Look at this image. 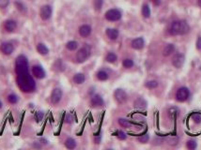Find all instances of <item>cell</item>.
Returning a JSON list of instances; mask_svg holds the SVG:
<instances>
[{
  "instance_id": "cell-7",
  "label": "cell",
  "mask_w": 201,
  "mask_h": 150,
  "mask_svg": "<svg viewBox=\"0 0 201 150\" xmlns=\"http://www.w3.org/2000/svg\"><path fill=\"white\" fill-rule=\"evenodd\" d=\"M53 12V10L51 6L49 5H45V6H42L41 11H40V15H41V18L43 20V21H46V20L50 19L51 15H52Z\"/></svg>"
},
{
  "instance_id": "cell-21",
  "label": "cell",
  "mask_w": 201,
  "mask_h": 150,
  "mask_svg": "<svg viewBox=\"0 0 201 150\" xmlns=\"http://www.w3.org/2000/svg\"><path fill=\"white\" fill-rule=\"evenodd\" d=\"M66 48L70 51H75L78 48V42L75 41H70L66 44Z\"/></svg>"
},
{
  "instance_id": "cell-3",
  "label": "cell",
  "mask_w": 201,
  "mask_h": 150,
  "mask_svg": "<svg viewBox=\"0 0 201 150\" xmlns=\"http://www.w3.org/2000/svg\"><path fill=\"white\" fill-rule=\"evenodd\" d=\"M90 53H91V49L90 47L86 44L85 46H83L82 48L78 51L76 54V60L78 63H83L85 62L86 59H88L90 56Z\"/></svg>"
},
{
  "instance_id": "cell-27",
  "label": "cell",
  "mask_w": 201,
  "mask_h": 150,
  "mask_svg": "<svg viewBox=\"0 0 201 150\" xmlns=\"http://www.w3.org/2000/svg\"><path fill=\"white\" fill-rule=\"evenodd\" d=\"M142 14L145 18H149L151 16V9H149V5H144L142 8Z\"/></svg>"
},
{
  "instance_id": "cell-20",
  "label": "cell",
  "mask_w": 201,
  "mask_h": 150,
  "mask_svg": "<svg viewBox=\"0 0 201 150\" xmlns=\"http://www.w3.org/2000/svg\"><path fill=\"white\" fill-rule=\"evenodd\" d=\"M65 147L68 149H74L76 147V142L73 138H68L65 142Z\"/></svg>"
},
{
  "instance_id": "cell-11",
  "label": "cell",
  "mask_w": 201,
  "mask_h": 150,
  "mask_svg": "<svg viewBox=\"0 0 201 150\" xmlns=\"http://www.w3.org/2000/svg\"><path fill=\"white\" fill-rule=\"evenodd\" d=\"M32 74L38 79H43L46 76L45 70L43 69L41 66H38V65H35L32 67Z\"/></svg>"
},
{
  "instance_id": "cell-42",
  "label": "cell",
  "mask_w": 201,
  "mask_h": 150,
  "mask_svg": "<svg viewBox=\"0 0 201 150\" xmlns=\"http://www.w3.org/2000/svg\"><path fill=\"white\" fill-rule=\"evenodd\" d=\"M151 1L153 2V4H154L155 6H159L161 4V0H151Z\"/></svg>"
},
{
  "instance_id": "cell-9",
  "label": "cell",
  "mask_w": 201,
  "mask_h": 150,
  "mask_svg": "<svg viewBox=\"0 0 201 150\" xmlns=\"http://www.w3.org/2000/svg\"><path fill=\"white\" fill-rule=\"evenodd\" d=\"M0 50H1V52L5 54V56H10V54L14 52V46L12 43L6 41V42H3L1 44Z\"/></svg>"
},
{
  "instance_id": "cell-25",
  "label": "cell",
  "mask_w": 201,
  "mask_h": 150,
  "mask_svg": "<svg viewBox=\"0 0 201 150\" xmlns=\"http://www.w3.org/2000/svg\"><path fill=\"white\" fill-rule=\"evenodd\" d=\"M19 100V98L17 95L15 94H10L9 96H8V101L10 102V103L11 104H16L17 102Z\"/></svg>"
},
{
  "instance_id": "cell-30",
  "label": "cell",
  "mask_w": 201,
  "mask_h": 150,
  "mask_svg": "<svg viewBox=\"0 0 201 150\" xmlns=\"http://www.w3.org/2000/svg\"><path fill=\"white\" fill-rule=\"evenodd\" d=\"M122 65H123L124 68L130 69V68H132V67L133 66V61L132 60V59H130V58H126L123 60V62H122Z\"/></svg>"
},
{
  "instance_id": "cell-19",
  "label": "cell",
  "mask_w": 201,
  "mask_h": 150,
  "mask_svg": "<svg viewBox=\"0 0 201 150\" xmlns=\"http://www.w3.org/2000/svg\"><path fill=\"white\" fill-rule=\"evenodd\" d=\"M174 50H175V46L173 45V44H167L166 46L164 47V49L163 51V54L164 56H170V54L174 52Z\"/></svg>"
},
{
  "instance_id": "cell-35",
  "label": "cell",
  "mask_w": 201,
  "mask_h": 150,
  "mask_svg": "<svg viewBox=\"0 0 201 150\" xmlns=\"http://www.w3.org/2000/svg\"><path fill=\"white\" fill-rule=\"evenodd\" d=\"M15 5H16L17 9H18L19 10H20L21 12H26V7H25V5H23V4L22 2H20V1H16V2H15Z\"/></svg>"
},
{
  "instance_id": "cell-37",
  "label": "cell",
  "mask_w": 201,
  "mask_h": 150,
  "mask_svg": "<svg viewBox=\"0 0 201 150\" xmlns=\"http://www.w3.org/2000/svg\"><path fill=\"white\" fill-rule=\"evenodd\" d=\"M149 140V134H145V135H142L141 137L138 138V141L140 142V143L142 144H146V143H148V141Z\"/></svg>"
},
{
  "instance_id": "cell-15",
  "label": "cell",
  "mask_w": 201,
  "mask_h": 150,
  "mask_svg": "<svg viewBox=\"0 0 201 150\" xmlns=\"http://www.w3.org/2000/svg\"><path fill=\"white\" fill-rule=\"evenodd\" d=\"M79 34L83 38L88 37L91 34V27L88 25H83L79 27Z\"/></svg>"
},
{
  "instance_id": "cell-10",
  "label": "cell",
  "mask_w": 201,
  "mask_h": 150,
  "mask_svg": "<svg viewBox=\"0 0 201 150\" xmlns=\"http://www.w3.org/2000/svg\"><path fill=\"white\" fill-rule=\"evenodd\" d=\"M185 61V56L182 54H177L172 59V64L177 69H180L183 66Z\"/></svg>"
},
{
  "instance_id": "cell-2",
  "label": "cell",
  "mask_w": 201,
  "mask_h": 150,
  "mask_svg": "<svg viewBox=\"0 0 201 150\" xmlns=\"http://www.w3.org/2000/svg\"><path fill=\"white\" fill-rule=\"evenodd\" d=\"M190 26L185 21H175L172 23V25L169 28V33L173 36L177 35H185L189 32Z\"/></svg>"
},
{
  "instance_id": "cell-33",
  "label": "cell",
  "mask_w": 201,
  "mask_h": 150,
  "mask_svg": "<svg viewBox=\"0 0 201 150\" xmlns=\"http://www.w3.org/2000/svg\"><path fill=\"white\" fill-rule=\"evenodd\" d=\"M186 145H187V148H188V149H191V150L195 149L196 147H198V144H196V142L194 141V140H189V141L187 142Z\"/></svg>"
},
{
  "instance_id": "cell-4",
  "label": "cell",
  "mask_w": 201,
  "mask_h": 150,
  "mask_svg": "<svg viewBox=\"0 0 201 150\" xmlns=\"http://www.w3.org/2000/svg\"><path fill=\"white\" fill-rule=\"evenodd\" d=\"M121 18V12L117 9H112L106 11L105 13V19L110 22H116L119 21Z\"/></svg>"
},
{
  "instance_id": "cell-29",
  "label": "cell",
  "mask_w": 201,
  "mask_h": 150,
  "mask_svg": "<svg viewBox=\"0 0 201 150\" xmlns=\"http://www.w3.org/2000/svg\"><path fill=\"white\" fill-rule=\"evenodd\" d=\"M166 143L169 145H176V144H178V143H179V138L174 137V136L168 137V138H166Z\"/></svg>"
},
{
  "instance_id": "cell-44",
  "label": "cell",
  "mask_w": 201,
  "mask_h": 150,
  "mask_svg": "<svg viewBox=\"0 0 201 150\" xmlns=\"http://www.w3.org/2000/svg\"><path fill=\"white\" fill-rule=\"evenodd\" d=\"M198 6L201 8V0H198Z\"/></svg>"
},
{
  "instance_id": "cell-24",
  "label": "cell",
  "mask_w": 201,
  "mask_h": 150,
  "mask_svg": "<svg viewBox=\"0 0 201 150\" xmlns=\"http://www.w3.org/2000/svg\"><path fill=\"white\" fill-rule=\"evenodd\" d=\"M119 124L123 128H131L132 127V123L129 120L125 119V118H119Z\"/></svg>"
},
{
  "instance_id": "cell-34",
  "label": "cell",
  "mask_w": 201,
  "mask_h": 150,
  "mask_svg": "<svg viewBox=\"0 0 201 150\" xmlns=\"http://www.w3.org/2000/svg\"><path fill=\"white\" fill-rule=\"evenodd\" d=\"M104 4V0H94V9L96 10H100Z\"/></svg>"
},
{
  "instance_id": "cell-43",
  "label": "cell",
  "mask_w": 201,
  "mask_h": 150,
  "mask_svg": "<svg viewBox=\"0 0 201 150\" xmlns=\"http://www.w3.org/2000/svg\"><path fill=\"white\" fill-rule=\"evenodd\" d=\"M154 142H156V143L157 144H161L162 143V142H163V140H162V139H159V138H156V139H154Z\"/></svg>"
},
{
  "instance_id": "cell-13",
  "label": "cell",
  "mask_w": 201,
  "mask_h": 150,
  "mask_svg": "<svg viewBox=\"0 0 201 150\" xmlns=\"http://www.w3.org/2000/svg\"><path fill=\"white\" fill-rule=\"evenodd\" d=\"M17 27V23L13 20H7V21L4 23V28L6 29L8 32H13V31L16 29Z\"/></svg>"
},
{
  "instance_id": "cell-45",
  "label": "cell",
  "mask_w": 201,
  "mask_h": 150,
  "mask_svg": "<svg viewBox=\"0 0 201 150\" xmlns=\"http://www.w3.org/2000/svg\"><path fill=\"white\" fill-rule=\"evenodd\" d=\"M2 106H3V104H2V102H1V101H0V109H1V108H2Z\"/></svg>"
},
{
  "instance_id": "cell-28",
  "label": "cell",
  "mask_w": 201,
  "mask_h": 150,
  "mask_svg": "<svg viewBox=\"0 0 201 150\" xmlns=\"http://www.w3.org/2000/svg\"><path fill=\"white\" fill-rule=\"evenodd\" d=\"M145 86H146V87H148V88H151V89L156 88L157 86H158V82L155 81V80L148 81V82L145 84Z\"/></svg>"
},
{
  "instance_id": "cell-22",
  "label": "cell",
  "mask_w": 201,
  "mask_h": 150,
  "mask_svg": "<svg viewBox=\"0 0 201 150\" xmlns=\"http://www.w3.org/2000/svg\"><path fill=\"white\" fill-rule=\"evenodd\" d=\"M97 78L99 79L100 81H106L109 78V75L107 72H104V70H100V72H98L97 73Z\"/></svg>"
},
{
  "instance_id": "cell-36",
  "label": "cell",
  "mask_w": 201,
  "mask_h": 150,
  "mask_svg": "<svg viewBox=\"0 0 201 150\" xmlns=\"http://www.w3.org/2000/svg\"><path fill=\"white\" fill-rule=\"evenodd\" d=\"M43 116H44V114H43V112L40 111L35 114L34 118H35V120H36V122H41L43 119Z\"/></svg>"
},
{
  "instance_id": "cell-23",
  "label": "cell",
  "mask_w": 201,
  "mask_h": 150,
  "mask_svg": "<svg viewBox=\"0 0 201 150\" xmlns=\"http://www.w3.org/2000/svg\"><path fill=\"white\" fill-rule=\"evenodd\" d=\"M105 60L107 61L108 63H115L117 60V56L116 54L110 52V53L107 54V56H106Z\"/></svg>"
},
{
  "instance_id": "cell-12",
  "label": "cell",
  "mask_w": 201,
  "mask_h": 150,
  "mask_svg": "<svg viewBox=\"0 0 201 150\" xmlns=\"http://www.w3.org/2000/svg\"><path fill=\"white\" fill-rule=\"evenodd\" d=\"M90 103H91V105L93 106V107H101V106H104V101L102 98L100 96L99 94H96L91 98Z\"/></svg>"
},
{
  "instance_id": "cell-16",
  "label": "cell",
  "mask_w": 201,
  "mask_h": 150,
  "mask_svg": "<svg viewBox=\"0 0 201 150\" xmlns=\"http://www.w3.org/2000/svg\"><path fill=\"white\" fill-rule=\"evenodd\" d=\"M106 35H107V37L112 39V41H115V39H117V37H119V30L116 29V28H108L106 29Z\"/></svg>"
},
{
  "instance_id": "cell-38",
  "label": "cell",
  "mask_w": 201,
  "mask_h": 150,
  "mask_svg": "<svg viewBox=\"0 0 201 150\" xmlns=\"http://www.w3.org/2000/svg\"><path fill=\"white\" fill-rule=\"evenodd\" d=\"M10 4V0H0V8L5 9Z\"/></svg>"
},
{
  "instance_id": "cell-8",
  "label": "cell",
  "mask_w": 201,
  "mask_h": 150,
  "mask_svg": "<svg viewBox=\"0 0 201 150\" xmlns=\"http://www.w3.org/2000/svg\"><path fill=\"white\" fill-rule=\"evenodd\" d=\"M62 90L60 88H55L53 91H52V94H51V102H52L53 104H57L58 102H59L61 100L62 98Z\"/></svg>"
},
{
  "instance_id": "cell-5",
  "label": "cell",
  "mask_w": 201,
  "mask_h": 150,
  "mask_svg": "<svg viewBox=\"0 0 201 150\" xmlns=\"http://www.w3.org/2000/svg\"><path fill=\"white\" fill-rule=\"evenodd\" d=\"M189 96H190V91H189V89L187 87H184V86H182V87H180L178 89V91H177L176 93V100L180 101V102H183L187 100V98H189Z\"/></svg>"
},
{
  "instance_id": "cell-40",
  "label": "cell",
  "mask_w": 201,
  "mask_h": 150,
  "mask_svg": "<svg viewBox=\"0 0 201 150\" xmlns=\"http://www.w3.org/2000/svg\"><path fill=\"white\" fill-rule=\"evenodd\" d=\"M65 120H66L67 123H72L73 120V117L72 116H70V114H67V116H66V118H65Z\"/></svg>"
},
{
  "instance_id": "cell-1",
  "label": "cell",
  "mask_w": 201,
  "mask_h": 150,
  "mask_svg": "<svg viewBox=\"0 0 201 150\" xmlns=\"http://www.w3.org/2000/svg\"><path fill=\"white\" fill-rule=\"evenodd\" d=\"M15 72L16 82L19 88L23 93H31L36 89V83L28 72V61L27 58L21 54L16 58L15 62Z\"/></svg>"
},
{
  "instance_id": "cell-31",
  "label": "cell",
  "mask_w": 201,
  "mask_h": 150,
  "mask_svg": "<svg viewBox=\"0 0 201 150\" xmlns=\"http://www.w3.org/2000/svg\"><path fill=\"white\" fill-rule=\"evenodd\" d=\"M135 106L137 108H145L146 105H147V102H146L145 100H143V98H138L136 101H135Z\"/></svg>"
},
{
  "instance_id": "cell-32",
  "label": "cell",
  "mask_w": 201,
  "mask_h": 150,
  "mask_svg": "<svg viewBox=\"0 0 201 150\" xmlns=\"http://www.w3.org/2000/svg\"><path fill=\"white\" fill-rule=\"evenodd\" d=\"M192 119L193 121L195 122V123H201V114L199 113H195V114H192Z\"/></svg>"
},
{
  "instance_id": "cell-17",
  "label": "cell",
  "mask_w": 201,
  "mask_h": 150,
  "mask_svg": "<svg viewBox=\"0 0 201 150\" xmlns=\"http://www.w3.org/2000/svg\"><path fill=\"white\" fill-rule=\"evenodd\" d=\"M36 49L38 51V53L40 54H41V56H46V54H48V53H49L48 47H47L44 43H41V42L38 43Z\"/></svg>"
},
{
  "instance_id": "cell-18",
  "label": "cell",
  "mask_w": 201,
  "mask_h": 150,
  "mask_svg": "<svg viewBox=\"0 0 201 150\" xmlns=\"http://www.w3.org/2000/svg\"><path fill=\"white\" fill-rule=\"evenodd\" d=\"M86 77L83 73H77L73 76V82L77 85H81L85 82Z\"/></svg>"
},
{
  "instance_id": "cell-39",
  "label": "cell",
  "mask_w": 201,
  "mask_h": 150,
  "mask_svg": "<svg viewBox=\"0 0 201 150\" xmlns=\"http://www.w3.org/2000/svg\"><path fill=\"white\" fill-rule=\"evenodd\" d=\"M117 138H119V140H125L126 138H127V135H126V133L123 131H117Z\"/></svg>"
},
{
  "instance_id": "cell-41",
  "label": "cell",
  "mask_w": 201,
  "mask_h": 150,
  "mask_svg": "<svg viewBox=\"0 0 201 150\" xmlns=\"http://www.w3.org/2000/svg\"><path fill=\"white\" fill-rule=\"evenodd\" d=\"M196 48L198 50H201V37L198 38V41H196Z\"/></svg>"
},
{
  "instance_id": "cell-14",
  "label": "cell",
  "mask_w": 201,
  "mask_h": 150,
  "mask_svg": "<svg viewBox=\"0 0 201 150\" xmlns=\"http://www.w3.org/2000/svg\"><path fill=\"white\" fill-rule=\"evenodd\" d=\"M145 46V41L143 38H136L132 41V47L135 50H141Z\"/></svg>"
},
{
  "instance_id": "cell-6",
  "label": "cell",
  "mask_w": 201,
  "mask_h": 150,
  "mask_svg": "<svg viewBox=\"0 0 201 150\" xmlns=\"http://www.w3.org/2000/svg\"><path fill=\"white\" fill-rule=\"evenodd\" d=\"M114 97H115L116 100L119 102V103H124V102L127 101L128 100V95L123 89L117 88L116 89L115 93H114Z\"/></svg>"
},
{
  "instance_id": "cell-26",
  "label": "cell",
  "mask_w": 201,
  "mask_h": 150,
  "mask_svg": "<svg viewBox=\"0 0 201 150\" xmlns=\"http://www.w3.org/2000/svg\"><path fill=\"white\" fill-rule=\"evenodd\" d=\"M168 114L169 116L172 118H176L177 116H179V109L176 107H171L170 109L168 110Z\"/></svg>"
}]
</instances>
